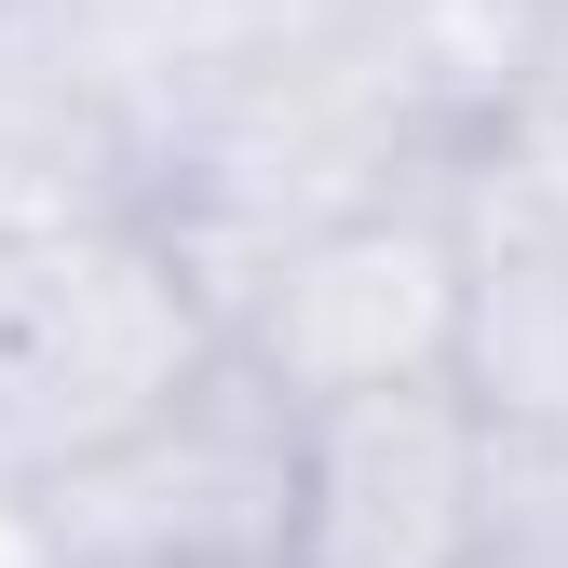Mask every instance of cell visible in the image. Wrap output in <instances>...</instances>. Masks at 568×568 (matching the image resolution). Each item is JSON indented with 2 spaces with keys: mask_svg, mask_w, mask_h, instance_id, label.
Listing matches in <instances>:
<instances>
[{
  "mask_svg": "<svg viewBox=\"0 0 568 568\" xmlns=\"http://www.w3.org/2000/svg\"><path fill=\"white\" fill-rule=\"evenodd\" d=\"M298 41L271 0H14L0 217H163L217 109Z\"/></svg>",
  "mask_w": 568,
  "mask_h": 568,
  "instance_id": "1",
  "label": "cell"
},
{
  "mask_svg": "<svg viewBox=\"0 0 568 568\" xmlns=\"http://www.w3.org/2000/svg\"><path fill=\"white\" fill-rule=\"evenodd\" d=\"M231 366V312L163 217H0V447L41 487L135 447Z\"/></svg>",
  "mask_w": 568,
  "mask_h": 568,
  "instance_id": "2",
  "label": "cell"
},
{
  "mask_svg": "<svg viewBox=\"0 0 568 568\" xmlns=\"http://www.w3.org/2000/svg\"><path fill=\"white\" fill-rule=\"evenodd\" d=\"M460 325H474V176L379 203V217L271 257L257 284H231V352L284 406L460 379Z\"/></svg>",
  "mask_w": 568,
  "mask_h": 568,
  "instance_id": "3",
  "label": "cell"
},
{
  "mask_svg": "<svg viewBox=\"0 0 568 568\" xmlns=\"http://www.w3.org/2000/svg\"><path fill=\"white\" fill-rule=\"evenodd\" d=\"M298 434L312 406H284L244 352L190 406H163L135 447L82 460L41 487V528L68 568H203V555H284L298 528Z\"/></svg>",
  "mask_w": 568,
  "mask_h": 568,
  "instance_id": "4",
  "label": "cell"
},
{
  "mask_svg": "<svg viewBox=\"0 0 568 568\" xmlns=\"http://www.w3.org/2000/svg\"><path fill=\"white\" fill-rule=\"evenodd\" d=\"M501 487H515V447L460 379L312 406L284 568H487Z\"/></svg>",
  "mask_w": 568,
  "mask_h": 568,
  "instance_id": "5",
  "label": "cell"
},
{
  "mask_svg": "<svg viewBox=\"0 0 568 568\" xmlns=\"http://www.w3.org/2000/svg\"><path fill=\"white\" fill-rule=\"evenodd\" d=\"M460 393L501 419V447L568 460V217L501 176H474V325Z\"/></svg>",
  "mask_w": 568,
  "mask_h": 568,
  "instance_id": "6",
  "label": "cell"
},
{
  "mask_svg": "<svg viewBox=\"0 0 568 568\" xmlns=\"http://www.w3.org/2000/svg\"><path fill=\"white\" fill-rule=\"evenodd\" d=\"M487 176L568 217V41H541V68H528V95L501 122V150H487Z\"/></svg>",
  "mask_w": 568,
  "mask_h": 568,
  "instance_id": "7",
  "label": "cell"
},
{
  "mask_svg": "<svg viewBox=\"0 0 568 568\" xmlns=\"http://www.w3.org/2000/svg\"><path fill=\"white\" fill-rule=\"evenodd\" d=\"M284 28H366V14H393V0H271Z\"/></svg>",
  "mask_w": 568,
  "mask_h": 568,
  "instance_id": "8",
  "label": "cell"
},
{
  "mask_svg": "<svg viewBox=\"0 0 568 568\" xmlns=\"http://www.w3.org/2000/svg\"><path fill=\"white\" fill-rule=\"evenodd\" d=\"M203 568H284V555H203Z\"/></svg>",
  "mask_w": 568,
  "mask_h": 568,
  "instance_id": "9",
  "label": "cell"
}]
</instances>
